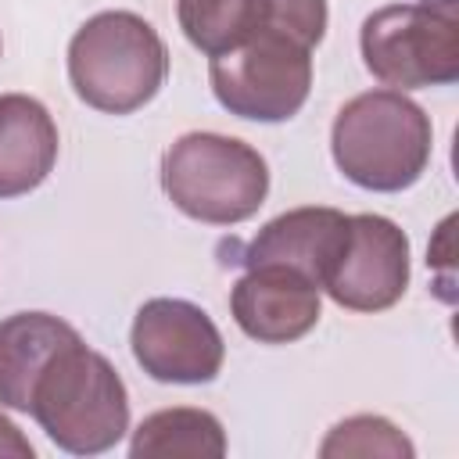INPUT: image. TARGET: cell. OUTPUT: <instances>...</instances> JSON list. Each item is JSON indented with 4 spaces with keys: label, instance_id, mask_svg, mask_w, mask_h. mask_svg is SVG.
Masks as SVG:
<instances>
[{
    "label": "cell",
    "instance_id": "obj_18",
    "mask_svg": "<svg viewBox=\"0 0 459 459\" xmlns=\"http://www.w3.org/2000/svg\"><path fill=\"white\" fill-rule=\"evenodd\" d=\"M0 47H4V43H0Z\"/></svg>",
    "mask_w": 459,
    "mask_h": 459
},
{
    "label": "cell",
    "instance_id": "obj_16",
    "mask_svg": "<svg viewBox=\"0 0 459 459\" xmlns=\"http://www.w3.org/2000/svg\"><path fill=\"white\" fill-rule=\"evenodd\" d=\"M265 25L280 29L316 50L326 36V0H269Z\"/></svg>",
    "mask_w": 459,
    "mask_h": 459
},
{
    "label": "cell",
    "instance_id": "obj_13",
    "mask_svg": "<svg viewBox=\"0 0 459 459\" xmlns=\"http://www.w3.org/2000/svg\"><path fill=\"white\" fill-rule=\"evenodd\" d=\"M133 459H165V455H201V459H219L226 455V430L215 412L194 409V405H176V409H158L140 420L129 441Z\"/></svg>",
    "mask_w": 459,
    "mask_h": 459
},
{
    "label": "cell",
    "instance_id": "obj_11",
    "mask_svg": "<svg viewBox=\"0 0 459 459\" xmlns=\"http://www.w3.org/2000/svg\"><path fill=\"white\" fill-rule=\"evenodd\" d=\"M57 122L29 93H0V197L36 190L57 161Z\"/></svg>",
    "mask_w": 459,
    "mask_h": 459
},
{
    "label": "cell",
    "instance_id": "obj_10",
    "mask_svg": "<svg viewBox=\"0 0 459 459\" xmlns=\"http://www.w3.org/2000/svg\"><path fill=\"white\" fill-rule=\"evenodd\" d=\"M351 230V215L323 204L290 208L276 219H269L240 251L244 269L251 265H287L301 276H308L319 290L326 276L333 273L337 258L344 255Z\"/></svg>",
    "mask_w": 459,
    "mask_h": 459
},
{
    "label": "cell",
    "instance_id": "obj_15",
    "mask_svg": "<svg viewBox=\"0 0 459 459\" xmlns=\"http://www.w3.org/2000/svg\"><path fill=\"white\" fill-rule=\"evenodd\" d=\"M319 455L323 459H344V455H384V459H412L416 448L412 441L384 416H373V412H359V416H348L341 423L330 427V434L323 437L319 445Z\"/></svg>",
    "mask_w": 459,
    "mask_h": 459
},
{
    "label": "cell",
    "instance_id": "obj_9",
    "mask_svg": "<svg viewBox=\"0 0 459 459\" xmlns=\"http://www.w3.org/2000/svg\"><path fill=\"white\" fill-rule=\"evenodd\" d=\"M233 323L258 344L305 337L323 312L319 287L287 265H251L230 290Z\"/></svg>",
    "mask_w": 459,
    "mask_h": 459
},
{
    "label": "cell",
    "instance_id": "obj_7",
    "mask_svg": "<svg viewBox=\"0 0 459 459\" xmlns=\"http://www.w3.org/2000/svg\"><path fill=\"white\" fill-rule=\"evenodd\" d=\"M136 366L158 384H208L219 377L226 344L212 316L186 298H151L129 330Z\"/></svg>",
    "mask_w": 459,
    "mask_h": 459
},
{
    "label": "cell",
    "instance_id": "obj_1",
    "mask_svg": "<svg viewBox=\"0 0 459 459\" xmlns=\"http://www.w3.org/2000/svg\"><path fill=\"white\" fill-rule=\"evenodd\" d=\"M29 416L61 452L100 455L129 430V391L100 351L72 337L36 377Z\"/></svg>",
    "mask_w": 459,
    "mask_h": 459
},
{
    "label": "cell",
    "instance_id": "obj_17",
    "mask_svg": "<svg viewBox=\"0 0 459 459\" xmlns=\"http://www.w3.org/2000/svg\"><path fill=\"white\" fill-rule=\"evenodd\" d=\"M32 455H36L32 441L18 430L14 420H7V416L0 412V459H32Z\"/></svg>",
    "mask_w": 459,
    "mask_h": 459
},
{
    "label": "cell",
    "instance_id": "obj_12",
    "mask_svg": "<svg viewBox=\"0 0 459 459\" xmlns=\"http://www.w3.org/2000/svg\"><path fill=\"white\" fill-rule=\"evenodd\" d=\"M72 337H79V330L50 312H14L0 319V409L29 412L36 377Z\"/></svg>",
    "mask_w": 459,
    "mask_h": 459
},
{
    "label": "cell",
    "instance_id": "obj_14",
    "mask_svg": "<svg viewBox=\"0 0 459 459\" xmlns=\"http://www.w3.org/2000/svg\"><path fill=\"white\" fill-rule=\"evenodd\" d=\"M269 18V0H176V22L190 47L219 57L247 43Z\"/></svg>",
    "mask_w": 459,
    "mask_h": 459
},
{
    "label": "cell",
    "instance_id": "obj_2",
    "mask_svg": "<svg viewBox=\"0 0 459 459\" xmlns=\"http://www.w3.org/2000/svg\"><path fill=\"white\" fill-rule=\"evenodd\" d=\"M430 115L402 90H366L351 97L330 129L337 172L373 194L409 190L430 165Z\"/></svg>",
    "mask_w": 459,
    "mask_h": 459
},
{
    "label": "cell",
    "instance_id": "obj_3",
    "mask_svg": "<svg viewBox=\"0 0 459 459\" xmlns=\"http://www.w3.org/2000/svg\"><path fill=\"white\" fill-rule=\"evenodd\" d=\"M165 75L169 50L158 29L133 11H100L68 43V82L93 111L133 115L154 100Z\"/></svg>",
    "mask_w": 459,
    "mask_h": 459
},
{
    "label": "cell",
    "instance_id": "obj_5",
    "mask_svg": "<svg viewBox=\"0 0 459 459\" xmlns=\"http://www.w3.org/2000/svg\"><path fill=\"white\" fill-rule=\"evenodd\" d=\"M362 65L387 90H430L459 79V0L377 7L359 29Z\"/></svg>",
    "mask_w": 459,
    "mask_h": 459
},
{
    "label": "cell",
    "instance_id": "obj_4",
    "mask_svg": "<svg viewBox=\"0 0 459 459\" xmlns=\"http://www.w3.org/2000/svg\"><path fill=\"white\" fill-rule=\"evenodd\" d=\"M161 190L194 222L237 226L262 208L269 165L237 136L183 133L161 154Z\"/></svg>",
    "mask_w": 459,
    "mask_h": 459
},
{
    "label": "cell",
    "instance_id": "obj_8",
    "mask_svg": "<svg viewBox=\"0 0 459 459\" xmlns=\"http://www.w3.org/2000/svg\"><path fill=\"white\" fill-rule=\"evenodd\" d=\"M409 287V237L377 212L351 215L344 255L326 276L323 290L348 312H384L402 301Z\"/></svg>",
    "mask_w": 459,
    "mask_h": 459
},
{
    "label": "cell",
    "instance_id": "obj_6",
    "mask_svg": "<svg viewBox=\"0 0 459 459\" xmlns=\"http://www.w3.org/2000/svg\"><path fill=\"white\" fill-rule=\"evenodd\" d=\"M208 82L230 115L247 122H287L308 100L312 47L262 25L247 43L212 57Z\"/></svg>",
    "mask_w": 459,
    "mask_h": 459
}]
</instances>
